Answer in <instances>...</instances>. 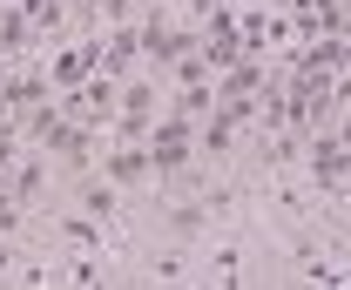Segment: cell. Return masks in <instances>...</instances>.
Masks as SVG:
<instances>
[{
	"label": "cell",
	"mask_w": 351,
	"mask_h": 290,
	"mask_svg": "<svg viewBox=\"0 0 351 290\" xmlns=\"http://www.w3.org/2000/svg\"><path fill=\"white\" fill-rule=\"evenodd\" d=\"M135 61H142V27H135V21L101 27V75H108V82H129Z\"/></svg>",
	"instance_id": "277c9868"
},
{
	"label": "cell",
	"mask_w": 351,
	"mask_h": 290,
	"mask_svg": "<svg viewBox=\"0 0 351 290\" xmlns=\"http://www.w3.org/2000/svg\"><path fill=\"white\" fill-rule=\"evenodd\" d=\"M0 122H7V115H0Z\"/></svg>",
	"instance_id": "ba28073f"
},
{
	"label": "cell",
	"mask_w": 351,
	"mask_h": 290,
	"mask_svg": "<svg viewBox=\"0 0 351 290\" xmlns=\"http://www.w3.org/2000/svg\"><path fill=\"white\" fill-rule=\"evenodd\" d=\"M68 209H82L95 223H122V216H129V189H115L101 169H88V176L68 182Z\"/></svg>",
	"instance_id": "7a4b0ae2"
},
{
	"label": "cell",
	"mask_w": 351,
	"mask_h": 290,
	"mask_svg": "<svg viewBox=\"0 0 351 290\" xmlns=\"http://www.w3.org/2000/svg\"><path fill=\"white\" fill-rule=\"evenodd\" d=\"M21 149H27V135H21V122H0V176L21 162Z\"/></svg>",
	"instance_id": "8992f818"
},
{
	"label": "cell",
	"mask_w": 351,
	"mask_h": 290,
	"mask_svg": "<svg viewBox=\"0 0 351 290\" xmlns=\"http://www.w3.org/2000/svg\"><path fill=\"white\" fill-rule=\"evenodd\" d=\"M162 115V82L142 75V82H122V101L108 115V142H149V128Z\"/></svg>",
	"instance_id": "6da1fadb"
},
{
	"label": "cell",
	"mask_w": 351,
	"mask_h": 290,
	"mask_svg": "<svg viewBox=\"0 0 351 290\" xmlns=\"http://www.w3.org/2000/svg\"><path fill=\"white\" fill-rule=\"evenodd\" d=\"M14 7H34V0H14Z\"/></svg>",
	"instance_id": "52a82bcc"
},
{
	"label": "cell",
	"mask_w": 351,
	"mask_h": 290,
	"mask_svg": "<svg viewBox=\"0 0 351 290\" xmlns=\"http://www.w3.org/2000/svg\"><path fill=\"white\" fill-rule=\"evenodd\" d=\"M101 176H108V182H115V189H149V182H156V169H149V142H108V149H101Z\"/></svg>",
	"instance_id": "3957f363"
},
{
	"label": "cell",
	"mask_w": 351,
	"mask_h": 290,
	"mask_svg": "<svg viewBox=\"0 0 351 290\" xmlns=\"http://www.w3.org/2000/svg\"><path fill=\"white\" fill-rule=\"evenodd\" d=\"M142 263H149V277H156V284H196V270H203V256H196V243H176V250H149V256H142Z\"/></svg>",
	"instance_id": "5b68a950"
}]
</instances>
